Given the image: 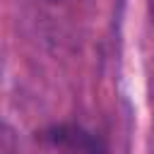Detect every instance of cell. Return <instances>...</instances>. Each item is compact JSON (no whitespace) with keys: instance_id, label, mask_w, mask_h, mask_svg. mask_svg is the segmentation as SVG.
<instances>
[{"instance_id":"7a4b0ae2","label":"cell","mask_w":154,"mask_h":154,"mask_svg":"<svg viewBox=\"0 0 154 154\" xmlns=\"http://www.w3.org/2000/svg\"><path fill=\"white\" fill-rule=\"evenodd\" d=\"M0 75H2V55H0Z\"/></svg>"},{"instance_id":"6da1fadb","label":"cell","mask_w":154,"mask_h":154,"mask_svg":"<svg viewBox=\"0 0 154 154\" xmlns=\"http://www.w3.org/2000/svg\"><path fill=\"white\" fill-rule=\"evenodd\" d=\"M46 142L70 154H106L103 142L79 125H55L43 132Z\"/></svg>"}]
</instances>
